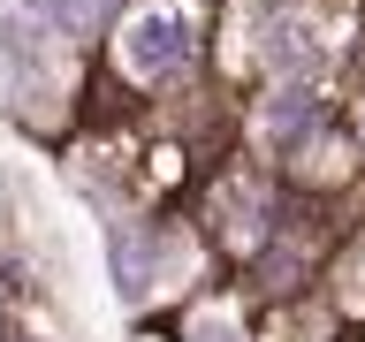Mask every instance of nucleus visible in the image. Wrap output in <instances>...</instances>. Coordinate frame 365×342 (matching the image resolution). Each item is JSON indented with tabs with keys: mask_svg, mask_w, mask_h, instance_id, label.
Wrapping results in <instances>:
<instances>
[{
	"mask_svg": "<svg viewBox=\"0 0 365 342\" xmlns=\"http://www.w3.org/2000/svg\"><path fill=\"white\" fill-rule=\"evenodd\" d=\"M190 61V16L182 8H145L122 23V68L130 76H175Z\"/></svg>",
	"mask_w": 365,
	"mask_h": 342,
	"instance_id": "1",
	"label": "nucleus"
},
{
	"mask_svg": "<svg viewBox=\"0 0 365 342\" xmlns=\"http://www.w3.org/2000/svg\"><path fill=\"white\" fill-rule=\"evenodd\" d=\"M114 289H122V296H145V289H153V251H145L137 228H114Z\"/></svg>",
	"mask_w": 365,
	"mask_h": 342,
	"instance_id": "2",
	"label": "nucleus"
},
{
	"mask_svg": "<svg viewBox=\"0 0 365 342\" xmlns=\"http://www.w3.org/2000/svg\"><path fill=\"white\" fill-rule=\"evenodd\" d=\"M274 61L289 68V76H304V68H319V46H312V23H297V16H282V23H274Z\"/></svg>",
	"mask_w": 365,
	"mask_h": 342,
	"instance_id": "3",
	"label": "nucleus"
},
{
	"mask_svg": "<svg viewBox=\"0 0 365 342\" xmlns=\"http://www.w3.org/2000/svg\"><path fill=\"white\" fill-rule=\"evenodd\" d=\"M304 122H312V91H282V99H274V114H267V130L274 137H297V130H304Z\"/></svg>",
	"mask_w": 365,
	"mask_h": 342,
	"instance_id": "4",
	"label": "nucleus"
},
{
	"mask_svg": "<svg viewBox=\"0 0 365 342\" xmlns=\"http://www.w3.org/2000/svg\"><path fill=\"white\" fill-rule=\"evenodd\" d=\"M107 8L114 0H53V23H61V31H99Z\"/></svg>",
	"mask_w": 365,
	"mask_h": 342,
	"instance_id": "5",
	"label": "nucleus"
},
{
	"mask_svg": "<svg viewBox=\"0 0 365 342\" xmlns=\"http://www.w3.org/2000/svg\"><path fill=\"white\" fill-rule=\"evenodd\" d=\"M190 342H236V335H228V327H213V319H205V327H198V335H190Z\"/></svg>",
	"mask_w": 365,
	"mask_h": 342,
	"instance_id": "6",
	"label": "nucleus"
},
{
	"mask_svg": "<svg viewBox=\"0 0 365 342\" xmlns=\"http://www.w3.org/2000/svg\"><path fill=\"white\" fill-rule=\"evenodd\" d=\"M358 130H365V99H358Z\"/></svg>",
	"mask_w": 365,
	"mask_h": 342,
	"instance_id": "7",
	"label": "nucleus"
}]
</instances>
